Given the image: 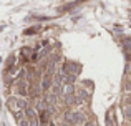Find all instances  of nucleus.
<instances>
[{
    "instance_id": "39448f33",
    "label": "nucleus",
    "mask_w": 131,
    "mask_h": 126,
    "mask_svg": "<svg viewBox=\"0 0 131 126\" xmlns=\"http://www.w3.org/2000/svg\"><path fill=\"white\" fill-rule=\"evenodd\" d=\"M18 93L22 95V96H27V95H28V91H27V88L23 86V85H18Z\"/></svg>"
},
{
    "instance_id": "0eeeda50",
    "label": "nucleus",
    "mask_w": 131,
    "mask_h": 126,
    "mask_svg": "<svg viewBox=\"0 0 131 126\" xmlns=\"http://www.w3.org/2000/svg\"><path fill=\"white\" fill-rule=\"evenodd\" d=\"M125 90H126V91H131V80H126V83H125Z\"/></svg>"
},
{
    "instance_id": "7ed1b4c3",
    "label": "nucleus",
    "mask_w": 131,
    "mask_h": 126,
    "mask_svg": "<svg viewBox=\"0 0 131 126\" xmlns=\"http://www.w3.org/2000/svg\"><path fill=\"white\" fill-rule=\"evenodd\" d=\"M106 126H115V120H113V113L106 114Z\"/></svg>"
},
{
    "instance_id": "423d86ee",
    "label": "nucleus",
    "mask_w": 131,
    "mask_h": 126,
    "mask_svg": "<svg viewBox=\"0 0 131 126\" xmlns=\"http://www.w3.org/2000/svg\"><path fill=\"white\" fill-rule=\"evenodd\" d=\"M18 124H20V126H32V123H30V121L27 120V118H23V120H20V121H18Z\"/></svg>"
},
{
    "instance_id": "f03ea898",
    "label": "nucleus",
    "mask_w": 131,
    "mask_h": 126,
    "mask_svg": "<svg viewBox=\"0 0 131 126\" xmlns=\"http://www.w3.org/2000/svg\"><path fill=\"white\" fill-rule=\"evenodd\" d=\"M123 48H125L126 55H131V38H126L123 42Z\"/></svg>"
},
{
    "instance_id": "f257e3e1",
    "label": "nucleus",
    "mask_w": 131,
    "mask_h": 126,
    "mask_svg": "<svg viewBox=\"0 0 131 126\" xmlns=\"http://www.w3.org/2000/svg\"><path fill=\"white\" fill-rule=\"evenodd\" d=\"M40 88H42L43 91H48L50 88H53V76L48 75V73H45L43 78H42V83H40Z\"/></svg>"
},
{
    "instance_id": "20e7f679",
    "label": "nucleus",
    "mask_w": 131,
    "mask_h": 126,
    "mask_svg": "<svg viewBox=\"0 0 131 126\" xmlns=\"http://www.w3.org/2000/svg\"><path fill=\"white\" fill-rule=\"evenodd\" d=\"M123 114L126 120H131V106H125L123 108Z\"/></svg>"
},
{
    "instance_id": "6e6552de",
    "label": "nucleus",
    "mask_w": 131,
    "mask_h": 126,
    "mask_svg": "<svg viewBox=\"0 0 131 126\" xmlns=\"http://www.w3.org/2000/svg\"><path fill=\"white\" fill-rule=\"evenodd\" d=\"M83 126H95V123H93V121H86Z\"/></svg>"
}]
</instances>
